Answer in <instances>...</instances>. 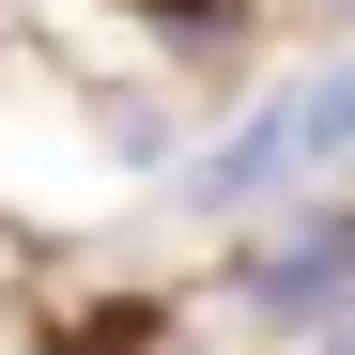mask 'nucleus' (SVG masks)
<instances>
[{
  "label": "nucleus",
  "instance_id": "obj_2",
  "mask_svg": "<svg viewBox=\"0 0 355 355\" xmlns=\"http://www.w3.org/2000/svg\"><path fill=\"white\" fill-rule=\"evenodd\" d=\"M324 355H355V309H340V324H324Z\"/></svg>",
  "mask_w": 355,
  "mask_h": 355
},
{
  "label": "nucleus",
  "instance_id": "obj_1",
  "mask_svg": "<svg viewBox=\"0 0 355 355\" xmlns=\"http://www.w3.org/2000/svg\"><path fill=\"white\" fill-rule=\"evenodd\" d=\"M324 155H355V62L309 78V93H278L263 124H232V139L201 155V201H263L278 170H324Z\"/></svg>",
  "mask_w": 355,
  "mask_h": 355
}]
</instances>
